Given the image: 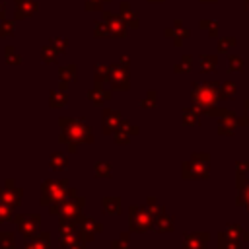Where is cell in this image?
<instances>
[{"label":"cell","instance_id":"5bb4252c","mask_svg":"<svg viewBox=\"0 0 249 249\" xmlns=\"http://www.w3.org/2000/svg\"><path fill=\"white\" fill-rule=\"evenodd\" d=\"M198 117H200V115H198L196 109H187V111L183 113V123H185V124H191V126H193V124H198Z\"/></svg>","mask_w":249,"mask_h":249},{"label":"cell","instance_id":"7a4b0ae2","mask_svg":"<svg viewBox=\"0 0 249 249\" xmlns=\"http://www.w3.org/2000/svg\"><path fill=\"white\" fill-rule=\"evenodd\" d=\"M128 222H130L132 231H150L156 224V218L150 214V210L146 206H130Z\"/></svg>","mask_w":249,"mask_h":249},{"label":"cell","instance_id":"44dd1931","mask_svg":"<svg viewBox=\"0 0 249 249\" xmlns=\"http://www.w3.org/2000/svg\"><path fill=\"white\" fill-rule=\"evenodd\" d=\"M154 103H156V97H154V93H150V95H148V97L142 101V105H144V107H152Z\"/></svg>","mask_w":249,"mask_h":249},{"label":"cell","instance_id":"277c9868","mask_svg":"<svg viewBox=\"0 0 249 249\" xmlns=\"http://www.w3.org/2000/svg\"><path fill=\"white\" fill-rule=\"evenodd\" d=\"M210 235L206 231H193L183 237V249H206Z\"/></svg>","mask_w":249,"mask_h":249},{"label":"cell","instance_id":"ac0fdd59","mask_svg":"<svg viewBox=\"0 0 249 249\" xmlns=\"http://www.w3.org/2000/svg\"><path fill=\"white\" fill-rule=\"evenodd\" d=\"M119 128H121L124 134H128V136H136V134H138V128H136V126H132L128 121L121 123V126H119Z\"/></svg>","mask_w":249,"mask_h":249},{"label":"cell","instance_id":"7c38bea8","mask_svg":"<svg viewBox=\"0 0 249 249\" xmlns=\"http://www.w3.org/2000/svg\"><path fill=\"white\" fill-rule=\"evenodd\" d=\"M146 208L150 210V214L154 216V218H158V216H161L165 210H163V206L154 198V196H148V200H146Z\"/></svg>","mask_w":249,"mask_h":249},{"label":"cell","instance_id":"30bf717a","mask_svg":"<svg viewBox=\"0 0 249 249\" xmlns=\"http://www.w3.org/2000/svg\"><path fill=\"white\" fill-rule=\"evenodd\" d=\"M222 233H224V235H228V237H231V239H239V241H243L245 230H243V226H241V224H228V226H226V230H224Z\"/></svg>","mask_w":249,"mask_h":249},{"label":"cell","instance_id":"8fae6325","mask_svg":"<svg viewBox=\"0 0 249 249\" xmlns=\"http://www.w3.org/2000/svg\"><path fill=\"white\" fill-rule=\"evenodd\" d=\"M241 243H243V241L231 239V237H228V235H224V233L218 235V247H220V249H241Z\"/></svg>","mask_w":249,"mask_h":249},{"label":"cell","instance_id":"4fadbf2b","mask_svg":"<svg viewBox=\"0 0 249 249\" xmlns=\"http://www.w3.org/2000/svg\"><path fill=\"white\" fill-rule=\"evenodd\" d=\"M128 243H130V235H128L126 231H123V233L111 243V247H113V249H128Z\"/></svg>","mask_w":249,"mask_h":249},{"label":"cell","instance_id":"d6986e66","mask_svg":"<svg viewBox=\"0 0 249 249\" xmlns=\"http://www.w3.org/2000/svg\"><path fill=\"white\" fill-rule=\"evenodd\" d=\"M115 142H117V144H128V142H130V136L124 134L121 128H117V132H115Z\"/></svg>","mask_w":249,"mask_h":249},{"label":"cell","instance_id":"3957f363","mask_svg":"<svg viewBox=\"0 0 249 249\" xmlns=\"http://www.w3.org/2000/svg\"><path fill=\"white\" fill-rule=\"evenodd\" d=\"M208 115L212 117H220V126H218V132L224 134V136H231L235 132V128L241 124V119L235 117L233 113H228V111H208Z\"/></svg>","mask_w":249,"mask_h":249},{"label":"cell","instance_id":"52a82bcc","mask_svg":"<svg viewBox=\"0 0 249 249\" xmlns=\"http://www.w3.org/2000/svg\"><path fill=\"white\" fill-rule=\"evenodd\" d=\"M121 123H123V121H121V113H117V111H111V113H109V111H107V113H105V119H103V124H105V126H103V132H105V134L115 132V130L121 126Z\"/></svg>","mask_w":249,"mask_h":249},{"label":"cell","instance_id":"e0dca14e","mask_svg":"<svg viewBox=\"0 0 249 249\" xmlns=\"http://www.w3.org/2000/svg\"><path fill=\"white\" fill-rule=\"evenodd\" d=\"M95 175L97 177H109L111 175V165L109 163H97L95 165Z\"/></svg>","mask_w":249,"mask_h":249},{"label":"cell","instance_id":"ba28073f","mask_svg":"<svg viewBox=\"0 0 249 249\" xmlns=\"http://www.w3.org/2000/svg\"><path fill=\"white\" fill-rule=\"evenodd\" d=\"M154 228H156L160 233H169V231H173V228H175L173 216H167V214L163 212L161 216H158V218H156V224H154Z\"/></svg>","mask_w":249,"mask_h":249},{"label":"cell","instance_id":"2e32d148","mask_svg":"<svg viewBox=\"0 0 249 249\" xmlns=\"http://www.w3.org/2000/svg\"><path fill=\"white\" fill-rule=\"evenodd\" d=\"M249 171V161H235V179H243Z\"/></svg>","mask_w":249,"mask_h":249},{"label":"cell","instance_id":"5b68a950","mask_svg":"<svg viewBox=\"0 0 249 249\" xmlns=\"http://www.w3.org/2000/svg\"><path fill=\"white\" fill-rule=\"evenodd\" d=\"M195 101L200 105V107H210L214 101H216V89L214 88H210V86H198V88H195Z\"/></svg>","mask_w":249,"mask_h":249},{"label":"cell","instance_id":"9c48e42d","mask_svg":"<svg viewBox=\"0 0 249 249\" xmlns=\"http://www.w3.org/2000/svg\"><path fill=\"white\" fill-rule=\"evenodd\" d=\"M121 198L119 196H105L103 198V212L109 216H117L121 214Z\"/></svg>","mask_w":249,"mask_h":249},{"label":"cell","instance_id":"7402d4cb","mask_svg":"<svg viewBox=\"0 0 249 249\" xmlns=\"http://www.w3.org/2000/svg\"><path fill=\"white\" fill-rule=\"evenodd\" d=\"M245 109H247V117L241 119V124H249V101H245Z\"/></svg>","mask_w":249,"mask_h":249},{"label":"cell","instance_id":"ffe728a7","mask_svg":"<svg viewBox=\"0 0 249 249\" xmlns=\"http://www.w3.org/2000/svg\"><path fill=\"white\" fill-rule=\"evenodd\" d=\"M233 89H235V88H233L231 84H228V86L224 88V97H226V99H230V97L233 95Z\"/></svg>","mask_w":249,"mask_h":249},{"label":"cell","instance_id":"8992f818","mask_svg":"<svg viewBox=\"0 0 249 249\" xmlns=\"http://www.w3.org/2000/svg\"><path fill=\"white\" fill-rule=\"evenodd\" d=\"M235 185H237V198H235V204H237V206H243L245 212H249V177L235 179Z\"/></svg>","mask_w":249,"mask_h":249},{"label":"cell","instance_id":"9a60e30c","mask_svg":"<svg viewBox=\"0 0 249 249\" xmlns=\"http://www.w3.org/2000/svg\"><path fill=\"white\" fill-rule=\"evenodd\" d=\"M84 226H86V233H88V239H91L93 235H95V231H99L101 230V226L99 224H95L93 220H84Z\"/></svg>","mask_w":249,"mask_h":249},{"label":"cell","instance_id":"6da1fadb","mask_svg":"<svg viewBox=\"0 0 249 249\" xmlns=\"http://www.w3.org/2000/svg\"><path fill=\"white\" fill-rule=\"evenodd\" d=\"M210 175V158L204 152H195L183 163V179H208Z\"/></svg>","mask_w":249,"mask_h":249}]
</instances>
